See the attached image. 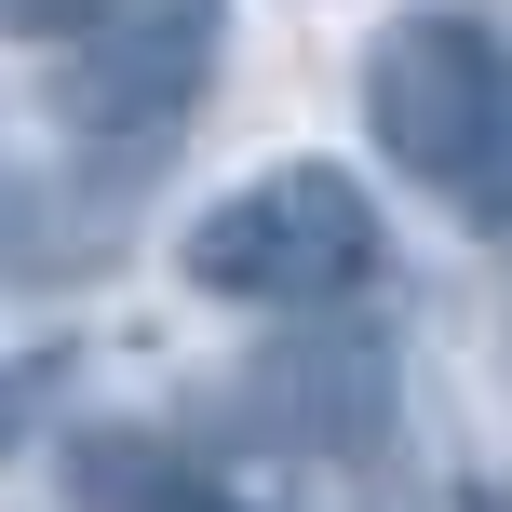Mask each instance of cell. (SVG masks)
I'll return each instance as SVG.
<instances>
[{
  "label": "cell",
  "mask_w": 512,
  "mask_h": 512,
  "mask_svg": "<svg viewBox=\"0 0 512 512\" xmlns=\"http://www.w3.org/2000/svg\"><path fill=\"white\" fill-rule=\"evenodd\" d=\"M108 0H0V41H81Z\"/></svg>",
  "instance_id": "6"
},
{
  "label": "cell",
  "mask_w": 512,
  "mask_h": 512,
  "mask_svg": "<svg viewBox=\"0 0 512 512\" xmlns=\"http://www.w3.org/2000/svg\"><path fill=\"white\" fill-rule=\"evenodd\" d=\"M256 405H270V432H297V445H378L391 432V364L364 351V337H310V351L256 364Z\"/></svg>",
  "instance_id": "4"
},
{
  "label": "cell",
  "mask_w": 512,
  "mask_h": 512,
  "mask_svg": "<svg viewBox=\"0 0 512 512\" xmlns=\"http://www.w3.org/2000/svg\"><path fill=\"white\" fill-rule=\"evenodd\" d=\"M216 54H230V0H108L68 41L54 108H68L81 135H108V149H162V135L216 95Z\"/></svg>",
  "instance_id": "3"
},
{
  "label": "cell",
  "mask_w": 512,
  "mask_h": 512,
  "mask_svg": "<svg viewBox=\"0 0 512 512\" xmlns=\"http://www.w3.org/2000/svg\"><path fill=\"white\" fill-rule=\"evenodd\" d=\"M364 135L459 230L512 243V41L459 0H418L364 41Z\"/></svg>",
  "instance_id": "1"
},
{
  "label": "cell",
  "mask_w": 512,
  "mask_h": 512,
  "mask_svg": "<svg viewBox=\"0 0 512 512\" xmlns=\"http://www.w3.org/2000/svg\"><path fill=\"white\" fill-rule=\"evenodd\" d=\"M176 270L216 310H337L351 283H378V189L324 149H283L176 230Z\"/></svg>",
  "instance_id": "2"
},
{
  "label": "cell",
  "mask_w": 512,
  "mask_h": 512,
  "mask_svg": "<svg viewBox=\"0 0 512 512\" xmlns=\"http://www.w3.org/2000/svg\"><path fill=\"white\" fill-rule=\"evenodd\" d=\"M135 512H243V499H216V486H149Z\"/></svg>",
  "instance_id": "7"
},
{
  "label": "cell",
  "mask_w": 512,
  "mask_h": 512,
  "mask_svg": "<svg viewBox=\"0 0 512 512\" xmlns=\"http://www.w3.org/2000/svg\"><path fill=\"white\" fill-rule=\"evenodd\" d=\"M54 391H68V351H0V459H27V432L54 418Z\"/></svg>",
  "instance_id": "5"
}]
</instances>
